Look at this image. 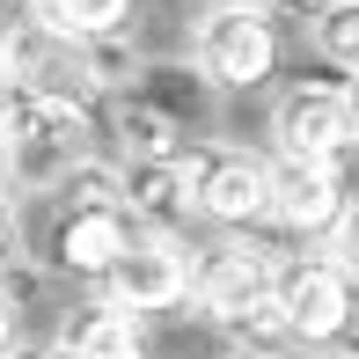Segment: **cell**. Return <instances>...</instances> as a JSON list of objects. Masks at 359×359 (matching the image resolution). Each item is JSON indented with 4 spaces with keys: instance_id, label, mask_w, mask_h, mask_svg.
<instances>
[{
    "instance_id": "obj_1",
    "label": "cell",
    "mask_w": 359,
    "mask_h": 359,
    "mask_svg": "<svg viewBox=\"0 0 359 359\" xmlns=\"http://www.w3.org/2000/svg\"><path fill=\"white\" fill-rule=\"evenodd\" d=\"M147 235V227L125 213V198H81V191H37V227H29V250H37L44 271L59 279H88L103 286L110 264Z\"/></svg>"
},
{
    "instance_id": "obj_2",
    "label": "cell",
    "mask_w": 359,
    "mask_h": 359,
    "mask_svg": "<svg viewBox=\"0 0 359 359\" xmlns=\"http://www.w3.org/2000/svg\"><path fill=\"white\" fill-rule=\"evenodd\" d=\"M279 257L257 250V242H213V250L191 264V301H198L205 323H220V330L235 337H257V345H271V337H286L279 323Z\"/></svg>"
},
{
    "instance_id": "obj_3",
    "label": "cell",
    "mask_w": 359,
    "mask_h": 359,
    "mask_svg": "<svg viewBox=\"0 0 359 359\" xmlns=\"http://www.w3.org/2000/svg\"><path fill=\"white\" fill-rule=\"evenodd\" d=\"M0 118H8V184L15 191H52L59 176H74L95 154V110L52 103V95L8 88L0 95Z\"/></svg>"
},
{
    "instance_id": "obj_4",
    "label": "cell",
    "mask_w": 359,
    "mask_h": 359,
    "mask_svg": "<svg viewBox=\"0 0 359 359\" xmlns=\"http://www.w3.org/2000/svg\"><path fill=\"white\" fill-rule=\"evenodd\" d=\"M125 59H110V44H74V37H52L37 22H15L8 29V88H29V95H52V103H74V110H103L110 88H125Z\"/></svg>"
},
{
    "instance_id": "obj_5",
    "label": "cell",
    "mask_w": 359,
    "mask_h": 359,
    "mask_svg": "<svg viewBox=\"0 0 359 359\" xmlns=\"http://www.w3.org/2000/svg\"><path fill=\"white\" fill-rule=\"evenodd\" d=\"M191 74L205 88H264L279 74V22L264 0H227L191 22Z\"/></svg>"
},
{
    "instance_id": "obj_6",
    "label": "cell",
    "mask_w": 359,
    "mask_h": 359,
    "mask_svg": "<svg viewBox=\"0 0 359 359\" xmlns=\"http://www.w3.org/2000/svg\"><path fill=\"white\" fill-rule=\"evenodd\" d=\"M191 169V213L213 220L220 235H250L271 220V161L235 140H198L184 154Z\"/></svg>"
},
{
    "instance_id": "obj_7",
    "label": "cell",
    "mask_w": 359,
    "mask_h": 359,
    "mask_svg": "<svg viewBox=\"0 0 359 359\" xmlns=\"http://www.w3.org/2000/svg\"><path fill=\"white\" fill-rule=\"evenodd\" d=\"M279 323L293 345L323 352L352 330V271L337 264L330 250H301V257H279Z\"/></svg>"
},
{
    "instance_id": "obj_8",
    "label": "cell",
    "mask_w": 359,
    "mask_h": 359,
    "mask_svg": "<svg viewBox=\"0 0 359 359\" xmlns=\"http://www.w3.org/2000/svg\"><path fill=\"white\" fill-rule=\"evenodd\" d=\"M271 147H279V161H345L359 147L345 88L337 81H293L271 103Z\"/></svg>"
},
{
    "instance_id": "obj_9",
    "label": "cell",
    "mask_w": 359,
    "mask_h": 359,
    "mask_svg": "<svg viewBox=\"0 0 359 359\" xmlns=\"http://www.w3.org/2000/svg\"><path fill=\"white\" fill-rule=\"evenodd\" d=\"M95 293H110L118 308H133L140 323L161 316V308H176V301H191V257H184V242H176V235H140L133 250L110 264V279Z\"/></svg>"
},
{
    "instance_id": "obj_10",
    "label": "cell",
    "mask_w": 359,
    "mask_h": 359,
    "mask_svg": "<svg viewBox=\"0 0 359 359\" xmlns=\"http://www.w3.org/2000/svg\"><path fill=\"white\" fill-rule=\"evenodd\" d=\"M345 220V176L337 161H279L271 154V227L301 242H330Z\"/></svg>"
},
{
    "instance_id": "obj_11",
    "label": "cell",
    "mask_w": 359,
    "mask_h": 359,
    "mask_svg": "<svg viewBox=\"0 0 359 359\" xmlns=\"http://www.w3.org/2000/svg\"><path fill=\"white\" fill-rule=\"evenodd\" d=\"M103 125H110V154L118 161H184L198 147L191 118L176 103H161V95H147V88H118Z\"/></svg>"
},
{
    "instance_id": "obj_12",
    "label": "cell",
    "mask_w": 359,
    "mask_h": 359,
    "mask_svg": "<svg viewBox=\"0 0 359 359\" xmlns=\"http://www.w3.org/2000/svg\"><path fill=\"white\" fill-rule=\"evenodd\" d=\"M59 352L67 359H147V330L110 293H88V301H74L59 316Z\"/></svg>"
},
{
    "instance_id": "obj_13",
    "label": "cell",
    "mask_w": 359,
    "mask_h": 359,
    "mask_svg": "<svg viewBox=\"0 0 359 359\" xmlns=\"http://www.w3.org/2000/svg\"><path fill=\"white\" fill-rule=\"evenodd\" d=\"M125 213L147 235H176L191 220V169L184 161H125Z\"/></svg>"
},
{
    "instance_id": "obj_14",
    "label": "cell",
    "mask_w": 359,
    "mask_h": 359,
    "mask_svg": "<svg viewBox=\"0 0 359 359\" xmlns=\"http://www.w3.org/2000/svg\"><path fill=\"white\" fill-rule=\"evenodd\" d=\"M140 0H29V22L52 29V37H74V44H110L125 22H133Z\"/></svg>"
},
{
    "instance_id": "obj_15",
    "label": "cell",
    "mask_w": 359,
    "mask_h": 359,
    "mask_svg": "<svg viewBox=\"0 0 359 359\" xmlns=\"http://www.w3.org/2000/svg\"><path fill=\"white\" fill-rule=\"evenodd\" d=\"M308 44H316L330 67H359V8H330V0H323L316 22H308Z\"/></svg>"
},
{
    "instance_id": "obj_16",
    "label": "cell",
    "mask_w": 359,
    "mask_h": 359,
    "mask_svg": "<svg viewBox=\"0 0 359 359\" xmlns=\"http://www.w3.org/2000/svg\"><path fill=\"white\" fill-rule=\"evenodd\" d=\"M330 257L352 271V286H359V198H345V220L330 227Z\"/></svg>"
},
{
    "instance_id": "obj_17",
    "label": "cell",
    "mask_w": 359,
    "mask_h": 359,
    "mask_svg": "<svg viewBox=\"0 0 359 359\" xmlns=\"http://www.w3.org/2000/svg\"><path fill=\"white\" fill-rule=\"evenodd\" d=\"M15 323H22V301H15V286L0 279V359L15 352Z\"/></svg>"
},
{
    "instance_id": "obj_18",
    "label": "cell",
    "mask_w": 359,
    "mask_h": 359,
    "mask_svg": "<svg viewBox=\"0 0 359 359\" xmlns=\"http://www.w3.org/2000/svg\"><path fill=\"white\" fill-rule=\"evenodd\" d=\"M15 242H22V213H15V198L0 191V264L15 257Z\"/></svg>"
},
{
    "instance_id": "obj_19",
    "label": "cell",
    "mask_w": 359,
    "mask_h": 359,
    "mask_svg": "<svg viewBox=\"0 0 359 359\" xmlns=\"http://www.w3.org/2000/svg\"><path fill=\"white\" fill-rule=\"evenodd\" d=\"M337 88H345V110H352V133H359V67H345V81H337Z\"/></svg>"
},
{
    "instance_id": "obj_20",
    "label": "cell",
    "mask_w": 359,
    "mask_h": 359,
    "mask_svg": "<svg viewBox=\"0 0 359 359\" xmlns=\"http://www.w3.org/2000/svg\"><path fill=\"white\" fill-rule=\"evenodd\" d=\"M8 359H67V352H59V345H15Z\"/></svg>"
},
{
    "instance_id": "obj_21",
    "label": "cell",
    "mask_w": 359,
    "mask_h": 359,
    "mask_svg": "<svg viewBox=\"0 0 359 359\" xmlns=\"http://www.w3.org/2000/svg\"><path fill=\"white\" fill-rule=\"evenodd\" d=\"M301 359H359V352H345V345H323V352H301Z\"/></svg>"
},
{
    "instance_id": "obj_22",
    "label": "cell",
    "mask_w": 359,
    "mask_h": 359,
    "mask_svg": "<svg viewBox=\"0 0 359 359\" xmlns=\"http://www.w3.org/2000/svg\"><path fill=\"white\" fill-rule=\"evenodd\" d=\"M0 191H8V118H0Z\"/></svg>"
},
{
    "instance_id": "obj_23",
    "label": "cell",
    "mask_w": 359,
    "mask_h": 359,
    "mask_svg": "<svg viewBox=\"0 0 359 359\" xmlns=\"http://www.w3.org/2000/svg\"><path fill=\"white\" fill-rule=\"evenodd\" d=\"M227 359H279V352H264V345H250V352H227Z\"/></svg>"
},
{
    "instance_id": "obj_24",
    "label": "cell",
    "mask_w": 359,
    "mask_h": 359,
    "mask_svg": "<svg viewBox=\"0 0 359 359\" xmlns=\"http://www.w3.org/2000/svg\"><path fill=\"white\" fill-rule=\"evenodd\" d=\"M0 81H8V29H0Z\"/></svg>"
},
{
    "instance_id": "obj_25",
    "label": "cell",
    "mask_w": 359,
    "mask_h": 359,
    "mask_svg": "<svg viewBox=\"0 0 359 359\" xmlns=\"http://www.w3.org/2000/svg\"><path fill=\"white\" fill-rule=\"evenodd\" d=\"M330 8H359V0H330Z\"/></svg>"
},
{
    "instance_id": "obj_26",
    "label": "cell",
    "mask_w": 359,
    "mask_h": 359,
    "mask_svg": "<svg viewBox=\"0 0 359 359\" xmlns=\"http://www.w3.org/2000/svg\"><path fill=\"white\" fill-rule=\"evenodd\" d=\"M213 8H227V0H213Z\"/></svg>"
},
{
    "instance_id": "obj_27",
    "label": "cell",
    "mask_w": 359,
    "mask_h": 359,
    "mask_svg": "<svg viewBox=\"0 0 359 359\" xmlns=\"http://www.w3.org/2000/svg\"><path fill=\"white\" fill-rule=\"evenodd\" d=\"M22 8H29V0H22Z\"/></svg>"
}]
</instances>
